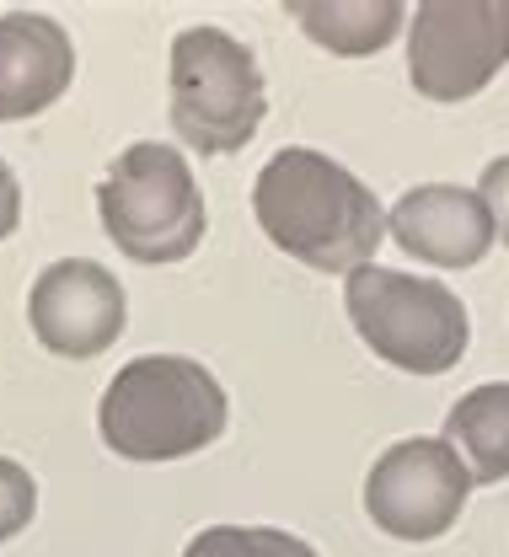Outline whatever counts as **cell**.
Returning <instances> with one entry per match:
<instances>
[{
    "instance_id": "cell-1",
    "label": "cell",
    "mask_w": 509,
    "mask_h": 557,
    "mask_svg": "<svg viewBox=\"0 0 509 557\" xmlns=\"http://www.w3.org/2000/svg\"><path fill=\"white\" fill-rule=\"evenodd\" d=\"M252 214L263 236L316 274H355L386 236V209L375 188L344 161L311 145H285L263 161L252 183Z\"/></svg>"
},
{
    "instance_id": "cell-2",
    "label": "cell",
    "mask_w": 509,
    "mask_h": 557,
    "mask_svg": "<svg viewBox=\"0 0 509 557\" xmlns=\"http://www.w3.org/2000/svg\"><path fill=\"white\" fill-rule=\"evenodd\" d=\"M225 418L231 403L210 364L188 354H140L108 381L97 434L124 461H183L215 445Z\"/></svg>"
},
{
    "instance_id": "cell-3",
    "label": "cell",
    "mask_w": 509,
    "mask_h": 557,
    "mask_svg": "<svg viewBox=\"0 0 509 557\" xmlns=\"http://www.w3.org/2000/svg\"><path fill=\"white\" fill-rule=\"evenodd\" d=\"M97 214L108 242L135 263H183L204 242L210 209L199 177L177 145L135 139L113 156L108 177L97 183Z\"/></svg>"
},
{
    "instance_id": "cell-4",
    "label": "cell",
    "mask_w": 509,
    "mask_h": 557,
    "mask_svg": "<svg viewBox=\"0 0 509 557\" xmlns=\"http://www.w3.org/2000/svg\"><path fill=\"white\" fill-rule=\"evenodd\" d=\"M166 119L199 156H236L269 119V86L258 54L225 27H183L172 38Z\"/></svg>"
},
{
    "instance_id": "cell-5",
    "label": "cell",
    "mask_w": 509,
    "mask_h": 557,
    "mask_svg": "<svg viewBox=\"0 0 509 557\" xmlns=\"http://www.w3.org/2000/svg\"><path fill=\"white\" fill-rule=\"evenodd\" d=\"M344 306L364 348L402 375H445L472 348V311L439 278L364 263L344 278Z\"/></svg>"
},
{
    "instance_id": "cell-6",
    "label": "cell",
    "mask_w": 509,
    "mask_h": 557,
    "mask_svg": "<svg viewBox=\"0 0 509 557\" xmlns=\"http://www.w3.org/2000/svg\"><path fill=\"white\" fill-rule=\"evenodd\" d=\"M509 65V0H424L408 16V81L430 102H467Z\"/></svg>"
},
{
    "instance_id": "cell-7",
    "label": "cell",
    "mask_w": 509,
    "mask_h": 557,
    "mask_svg": "<svg viewBox=\"0 0 509 557\" xmlns=\"http://www.w3.org/2000/svg\"><path fill=\"white\" fill-rule=\"evenodd\" d=\"M467 461L445 445V434H413L375 456L364 472V515L392 542H439L467 498H472Z\"/></svg>"
},
{
    "instance_id": "cell-8",
    "label": "cell",
    "mask_w": 509,
    "mask_h": 557,
    "mask_svg": "<svg viewBox=\"0 0 509 557\" xmlns=\"http://www.w3.org/2000/svg\"><path fill=\"white\" fill-rule=\"evenodd\" d=\"M27 327L60 359H97L129 327V295L91 258H54L27 289Z\"/></svg>"
},
{
    "instance_id": "cell-9",
    "label": "cell",
    "mask_w": 509,
    "mask_h": 557,
    "mask_svg": "<svg viewBox=\"0 0 509 557\" xmlns=\"http://www.w3.org/2000/svg\"><path fill=\"white\" fill-rule=\"evenodd\" d=\"M386 231L397 247L435 269H477L494 247V220L477 188L461 183H419L386 209Z\"/></svg>"
},
{
    "instance_id": "cell-10",
    "label": "cell",
    "mask_w": 509,
    "mask_h": 557,
    "mask_svg": "<svg viewBox=\"0 0 509 557\" xmlns=\"http://www.w3.org/2000/svg\"><path fill=\"white\" fill-rule=\"evenodd\" d=\"M75 81V44L49 11H0V124L49 113Z\"/></svg>"
},
{
    "instance_id": "cell-11",
    "label": "cell",
    "mask_w": 509,
    "mask_h": 557,
    "mask_svg": "<svg viewBox=\"0 0 509 557\" xmlns=\"http://www.w3.org/2000/svg\"><path fill=\"white\" fill-rule=\"evenodd\" d=\"M300 33L338 54V60H364L381 54L402 27H408V5L402 0H285Z\"/></svg>"
},
{
    "instance_id": "cell-12",
    "label": "cell",
    "mask_w": 509,
    "mask_h": 557,
    "mask_svg": "<svg viewBox=\"0 0 509 557\" xmlns=\"http://www.w3.org/2000/svg\"><path fill=\"white\" fill-rule=\"evenodd\" d=\"M445 445L467 461L472 483H505L509 478V381L472 386L445 413Z\"/></svg>"
},
{
    "instance_id": "cell-13",
    "label": "cell",
    "mask_w": 509,
    "mask_h": 557,
    "mask_svg": "<svg viewBox=\"0 0 509 557\" xmlns=\"http://www.w3.org/2000/svg\"><path fill=\"white\" fill-rule=\"evenodd\" d=\"M183 557H322L311 542H300L280 525H204Z\"/></svg>"
},
{
    "instance_id": "cell-14",
    "label": "cell",
    "mask_w": 509,
    "mask_h": 557,
    "mask_svg": "<svg viewBox=\"0 0 509 557\" xmlns=\"http://www.w3.org/2000/svg\"><path fill=\"white\" fill-rule=\"evenodd\" d=\"M38 515V483L22 461L0 456V542H11L16 531H27Z\"/></svg>"
},
{
    "instance_id": "cell-15",
    "label": "cell",
    "mask_w": 509,
    "mask_h": 557,
    "mask_svg": "<svg viewBox=\"0 0 509 557\" xmlns=\"http://www.w3.org/2000/svg\"><path fill=\"white\" fill-rule=\"evenodd\" d=\"M477 199L488 205V220H494V236H505L509 247V156H494L477 177Z\"/></svg>"
},
{
    "instance_id": "cell-16",
    "label": "cell",
    "mask_w": 509,
    "mask_h": 557,
    "mask_svg": "<svg viewBox=\"0 0 509 557\" xmlns=\"http://www.w3.org/2000/svg\"><path fill=\"white\" fill-rule=\"evenodd\" d=\"M16 225H22V183H16V172L0 161V242H5Z\"/></svg>"
}]
</instances>
